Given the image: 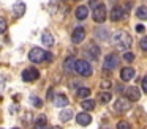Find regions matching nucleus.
<instances>
[{
    "label": "nucleus",
    "mask_w": 147,
    "mask_h": 129,
    "mask_svg": "<svg viewBox=\"0 0 147 129\" xmlns=\"http://www.w3.org/2000/svg\"><path fill=\"white\" fill-rule=\"evenodd\" d=\"M112 44L117 46V49L120 50H127L131 46V36L123 30H119L112 35Z\"/></svg>",
    "instance_id": "obj_1"
},
{
    "label": "nucleus",
    "mask_w": 147,
    "mask_h": 129,
    "mask_svg": "<svg viewBox=\"0 0 147 129\" xmlns=\"http://www.w3.org/2000/svg\"><path fill=\"white\" fill-rule=\"evenodd\" d=\"M74 72H78L79 76H84V77H89L92 76V66L87 60H76V65H74Z\"/></svg>",
    "instance_id": "obj_2"
},
{
    "label": "nucleus",
    "mask_w": 147,
    "mask_h": 129,
    "mask_svg": "<svg viewBox=\"0 0 147 129\" xmlns=\"http://www.w3.org/2000/svg\"><path fill=\"white\" fill-rule=\"evenodd\" d=\"M46 57H48V52L43 50L41 47H33V49L29 52V60L32 63H41V61L46 60Z\"/></svg>",
    "instance_id": "obj_3"
},
{
    "label": "nucleus",
    "mask_w": 147,
    "mask_h": 129,
    "mask_svg": "<svg viewBox=\"0 0 147 129\" xmlns=\"http://www.w3.org/2000/svg\"><path fill=\"white\" fill-rule=\"evenodd\" d=\"M92 17H93V21L98 22V24H101V22L106 21V6L103 5V3H98V5L92 9Z\"/></svg>",
    "instance_id": "obj_4"
},
{
    "label": "nucleus",
    "mask_w": 147,
    "mask_h": 129,
    "mask_svg": "<svg viewBox=\"0 0 147 129\" xmlns=\"http://www.w3.org/2000/svg\"><path fill=\"white\" fill-rule=\"evenodd\" d=\"M117 66H119L117 53H108V55L105 57V61H103V68H105L106 71H112V69H115Z\"/></svg>",
    "instance_id": "obj_5"
},
{
    "label": "nucleus",
    "mask_w": 147,
    "mask_h": 129,
    "mask_svg": "<svg viewBox=\"0 0 147 129\" xmlns=\"http://www.w3.org/2000/svg\"><path fill=\"white\" fill-rule=\"evenodd\" d=\"M130 102L131 101L128 98H119L117 101L114 102V110L117 113H125L130 110Z\"/></svg>",
    "instance_id": "obj_6"
},
{
    "label": "nucleus",
    "mask_w": 147,
    "mask_h": 129,
    "mask_svg": "<svg viewBox=\"0 0 147 129\" xmlns=\"http://www.w3.org/2000/svg\"><path fill=\"white\" fill-rule=\"evenodd\" d=\"M40 77V71L36 68H27L22 71V80L24 82H33Z\"/></svg>",
    "instance_id": "obj_7"
},
{
    "label": "nucleus",
    "mask_w": 147,
    "mask_h": 129,
    "mask_svg": "<svg viewBox=\"0 0 147 129\" xmlns=\"http://www.w3.org/2000/svg\"><path fill=\"white\" fill-rule=\"evenodd\" d=\"M84 38H86V28L84 27H76L73 30V35H71V41H73L74 44H79L84 41Z\"/></svg>",
    "instance_id": "obj_8"
},
{
    "label": "nucleus",
    "mask_w": 147,
    "mask_h": 129,
    "mask_svg": "<svg viewBox=\"0 0 147 129\" xmlns=\"http://www.w3.org/2000/svg\"><path fill=\"white\" fill-rule=\"evenodd\" d=\"M125 16H127V13H125V9L122 8V6H114V8H112V11H111V19H112L114 22L122 21Z\"/></svg>",
    "instance_id": "obj_9"
},
{
    "label": "nucleus",
    "mask_w": 147,
    "mask_h": 129,
    "mask_svg": "<svg viewBox=\"0 0 147 129\" xmlns=\"http://www.w3.org/2000/svg\"><path fill=\"white\" fill-rule=\"evenodd\" d=\"M13 14H14L16 19L22 17V16L26 14V3L24 2H16L14 3L13 5Z\"/></svg>",
    "instance_id": "obj_10"
},
{
    "label": "nucleus",
    "mask_w": 147,
    "mask_h": 129,
    "mask_svg": "<svg viewBox=\"0 0 147 129\" xmlns=\"http://www.w3.org/2000/svg\"><path fill=\"white\" fill-rule=\"evenodd\" d=\"M134 74H136V71H134V68H131V66H127V68H122L120 71V79L122 80H131V79L134 77Z\"/></svg>",
    "instance_id": "obj_11"
},
{
    "label": "nucleus",
    "mask_w": 147,
    "mask_h": 129,
    "mask_svg": "<svg viewBox=\"0 0 147 129\" xmlns=\"http://www.w3.org/2000/svg\"><path fill=\"white\" fill-rule=\"evenodd\" d=\"M76 121H78V124H81V126H89L90 123H92V116H90L87 112L78 113V115H76Z\"/></svg>",
    "instance_id": "obj_12"
},
{
    "label": "nucleus",
    "mask_w": 147,
    "mask_h": 129,
    "mask_svg": "<svg viewBox=\"0 0 147 129\" xmlns=\"http://www.w3.org/2000/svg\"><path fill=\"white\" fill-rule=\"evenodd\" d=\"M86 53H87V57H89V58H92V60H98V57H100V47L96 46V44H92V46L87 47Z\"/></svg>",
    "instance_id": "obj_13"
},
{
    "label": "nucleus",
    "mask_w": 147,
    "mask_h": 129,
    "mask_svg": "<svg viewBox=\"0 0 147 129\" xmlns=\"http://www.w3.org/2000/svg\"><path fill=\"white\" fill-rule=\"evenodd\" d=\"M127 98L130 101H139V98H141V91H139V88H136V87H130V88H127Z\"/></svg>",
    "instance_id": "obj_14"
},
{
    "label": "nucleus",
    "mask_w": 147,
    "mask_h": 129,
    "mask_svg": "<svg viewBox=\"0 0 147 129\" xmlns=\"http://www.w3.org/2000/svg\"><path fill=\"white\" fill-rule=\"evenodd\" d=\"M41 43L45 44V46H48V47H52L54 46V36H52V33L51 31H43V35H41Z\"/></svg>",
    "instance_id": "obj_15"
},
{
    "label": "nucleus",
    "mask_w": 147,
    "mask_h": 129,
    "mask_svg": "<svg viewBox=\"0 0 147 129\" xmlns=\"http://www.w3.org/2000/svg\"><path fill=\"white\" fill-rule=\"evenodd\" d=\"M74 14H76L78 21H84V19H87V16H89V8L84 6V5H81V6H78V8H76Z\"/></svg>",
    "instance_id": "obj_16"
},
{
    "label": "nucleus",
    "mask_w": 147,
    "mask_h": 129,
    "mask_svg": "<svg viewBox=\"0 0 147 129\" xmlns=\"http://www.w3.org/2000/svg\"><path fill=\"white\" fill-rule=\"evenodd\" d=\"M52 102H54L55 107H67L68 106V98L65 96V94H57V96H54Z\"/></svg>",
    "instance_id": "obj_17"
},
{
    "label": "nucleus",
    "mask_w": 147,
    "mask_h": 129,
    "mask_svg": "<svg viewBox=\"0 0 147 129\" xmlns=\"http://www.w3.org/2000/svg\"><path fill=\"white\" fill-rule=\"evenodd\" d=\"M74 65H76V60H74L73 57H68V58L65 60V63H63L65 71H67V72H73L74 71Z\"/></svg>",
    "instance_id": "obj_18"
},
{
    "label": "nucleus",
    "mask_w": 147,
    "mask_h": 129,
    "mask_svg": "<svg viewBox=\"0 0 147 129\" xmlns=\"http://www.w3.org/2000/svg\"><path fill=\"white\" fill-rule=\"evenodd\" d=\"M46 124H48V118L45 115H40L35 121V129H46Z\"/></svg>",
    "instance_id": "obj_19"
},
{
    "label": "nucleus",
    "mask_w": 147,
    "mask_h": 129,
    "mask_svg": "<svg viewBox=\"0 0 147 129\" xmlns=\"http://www.w3.org/2000/svg\"><path fill=\"white\" fill-rule=\"evenodd\" d=\"M59 118H60L62 121H70V120L73 118V110H71V109L62 110V112H60V115H59Z\"/></svg>",
    "instance_id": "obj_20"
},
{
    "label": "nucleus",
    "mask_w": 147,
    "mask_h": 129,
    "mask_svg": "<svg viewBox=\"0 0 147 129\" xmlns=\"http://www.w3.org/2000/svg\"><path fill=\"white\" fill-rule=\"evenodd\" d=\"M90 88H86V87H81L79 90L76 91V94H78V98H81V99H87V98L90 96Z\"/></svg>",
    "instance_id": "obj_21"
},
{
    "label": "nucleus",
    "mask_w": 147,
    "mask_h": 129,
    "mask_svg": "<svg viewBox=\"0 0 147 129\" xmlns=\"http://www.w3.org/2000/svg\"><path fill=\"white\" fill-rule=\"evenodd\" d=\"M81 107H82L84 110H93L95 109V101L93 99H84L82 102H81Z\"/></svg>",
    "instance_id": "obj_22"
},
{
    "label": "nucleus",
    "mask_w": 147,
    "mask_h": 129,
    "mask_svg": "<svg viewBox=\"0 0 147 129\" xmlns=\"http://www.w3.org/2000/svg\"><path fill=\"white\" fill-rule=\"evenodd\" d=\"M136 17L142 19V21H147V6H139L136 9Z\"/></svg>",
    "instance_id": "obj_23"
},
{
    "label": "nucleus",
    "mask_w": 147,
    "mask_h": 129,
    "mask_svg": "<svg viewBox=\"0 0 147 129\" xmlns=\"http://www.w3.org/2000/svg\"><path fill=\"white\" fill-rule=\"evenodd\" d=\"M100 102H103V104H106V102H109L111 101V93L109 91H103V93H100Z\"/></svg>",
    "instance_id": "obj_24"
},
{
    "label": "nucleus",
    "mask_w": 147,
    "mask_h": 129,
    "mask_svg": "<svg viewBox=\"0 0 147 129\" xmlns=\"http://www.w3.org/2000/svg\"><path fill=\"white\" fill-rule=\"evenodd\" d=\"M95 33L100 39H106V38H108V30H106V28H96Z\"/></svg>",
    "instance_id": "obj_25"
},
{
    "label": "nucleus",
    "mask_w": 147,
    "mask_h": 129,
    "mask_svg": "<svg viewBox=\"0 0 147 129\" xmlns=\"http://www.w3.org/2000/svg\"><path fill=\"white\" fill-rule=\"evenodd\" d=\"M30 102H32L35 107H38V109H40V107H43V101L40 99L38 96H33V94H32V96H30Z\"/></svg>",
    "instance_id": "obj_26"
},
{
    "label": "nucleus",
    "mask_w": 147,
    "mask_h": 129,
    "mask_svg": "<svg viewBox=\"0 0 147 129\" xmlns=\"http://www.w3.org/2000/svg\"><path fill=\"white\" fill-rule=\"evenodd\" d=\"M7 28H8L7 21H5L3 17H0V35H3L5 31H7Z\"/></svg>",
    "instance_id": "obj_27"
},
{
    "label": "nucleus",
    "mask_w": 147,
    "mask_h": 129,
    "mask_svg": "<svg viewBox=\"0 0 147 129\" xmlns=\"http://www.w3.org/2000/svg\"><path fill=\"white\" fill-rule=\"evenodd\" d=\"M123 60H125V61H128V63H131L134 60V53L133 52H125L123 53Z\"/></svg>",
    "instance_id": "obj_28"
},
{
    "label": "nucleus",
    "mask_w": 147,
    "mask_h": 129,
    "mask_svg": "<svg viewBox=\"0 0 147 129\" xmlns=\"http://www.w3.org/2000/svg\"><path fill=\"white\" fill-rule=\"evenodd\" d=\"M139 46H141V49H142V50H146V52H147V36H144L142 39L139 41Z\"/></svg>",
    "instance_id": "obj_29"
},
{
    "label": "nucleus",
    "mask_w": 147,
    "mask_h": 129,
    "mask_svg": "<svg viewBox=\"0 0 147 129\" xmlns=\"http://www.w3.org/2000/svg\"><path fill=\"white\" fill-rule=\"evenodd\" d=\"M117 129H131V128H130V124H128L127 121H120L117 124Z\"/></svg>",
    "instance_id": "obj_30"
},
{
    "label": "nucleus",
    "mask_w": 147,
    "mask_h": 129,
    "mask_svg": "<svg viewBox=\"0 0 147 129\" xmlns=\"http://www.w3.org/2000/svg\"><path fill=\"white\" fill-rule=\"evenodd\" d=\"M141 84H142V91H144V93H147V76L144 79H141Z\"/></svg>",
    "instance_id": "obj_31"
},
{
    "label": "nucleus",
    "mask_w": 147,
    "mask_h": 129,
    "mask_svg": "<svg viewBox=\"0 0 147 129\" xmlns=\"http://www.w3.org/2000/svg\"><path fill=\"white\" fill-rule=\"evenodd\" d=\"M100 87H101V88H106V90H108V88L111 87V82H109V80H103L101 84H100Z\"/></svg>",
    "instance_id": "obj_32"
},
{
    "label": "nucleus",
    "mask_w": 147,
    "mask_h": 129,
    "mask_svg": "<svg viewBox=\"0 0 147 129\" xmlns=\"http://www.w3.org/2000/svg\"><path fill=\"white\" fill-rule=\"evenodd\" d=\"M136 31H138V33H144V31H146V27H144V25H138Z\"/></svg>",
    "instance_id": "obj_33"
},
{
    "label": "nucleus",
    "mask_w": 147,
    "mask_h": 129,
    "mask_svg": "<svg viewBox=\"0 0 147 129\" xmlns=\"http://www.w3.org/2000/svg\"><path fill=\"white\" fill-rule=\"evenodd\" d=\"M89 5L92 6V9H93V8H95V6H96V5H98V2H96V0H90V2H89Z\"/></svg>",
    "instance_id": "obj_34"
},
{
    "label": "nucleus",
    "mask_w": 147,
    "mask_h": 129,
    "mask_svg": "<svg viewBox=\"0 0 147 129\" xmlns=\"http://www.w3.org/2000/svg\"><path fill=\"white\" fill-rule=\"evenodd\" d=\"M130 9H131V3H130V2H127V3H125V13L130 11Z\"/></svg>",
    "instance_id": "obj_35"
},
{
    "label": "nucleus",
    "mask_w": 147,
    "mask_h": 129,
    "mask_svg": "<svg viewBox=\"0 0 147 129\" xmlns=\"http://www.w3.org/2000/svg\"><path fill=\"white\" fill-rule=\"evenodd\" d=\"M46 60H48V61H51V60H52V53H51V52H48V57H46Z\"/></svg>",
    "instance_id": "obj_36"
},
{
    "label": "nucleus",
    "mask_w": 147,
    "mask_h": 129,
    "mask_svg": "<svg viewBox=\"0 0 147 129\" xmlns=\"http://www.w3.org/2000/svg\"><path fill=\"white\" fill-rule=\"evenodd\" d=\"M74 2H81V0H74Z\"/></svg>",
    "instance_id": "obj_37"
},
{
    "label": "nucleus",
    "mask_w": 147,
    "mask_h": 129,
    "mask_svg": "<svg viewBox=\"0 0 147 129\" xmlns=\"http://www.w3.org/2000/svg\"><path fill=\"white\" fill-rule=\"evenodd\" d=\"M14 129H19V128H14Z\"/></svg>",
    "instance_id": "obj_38"
}]
</instances>
